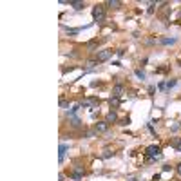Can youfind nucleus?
<instances>
[{"instance_id": "1", "label": "nucleus", "mask_w": 181, "mask_h": 181, "mask_svg": "<svg viewBox=\"0 0 181 181\" xmlns=\"http://www.w3.org/2000/svg\"><path fill=\"white\" fill-rule=\"evenodd\" d=\"M92 18H94V22H103L105 20V7L102 4H96L92 7Z\"/></svg>"}, {"instance_id": "2", "label": "nucleus", "mask_w": 181, "mask_h": 181, "mask_svg": "<svg viewBox=\"0 0 181 181\" xmlns=\"http://www.w3.org/2000/svg\"><path fill=\"white\" fill-rule=\"evenodd\" d=\"M145 156H147V159H148V161H150V159H158L159 156H161V150H159V147H156V145H150V147H147Z\"/></svg>"}, {"instance_id": "3", "label": "nucleus", "mask_w": 181, "mask_h": 181, "mask_svg": "<svg viewBox=\"0 0 181 181\" xmlns=\"http://www.w3.org/2000/svg\"><path fill=\"white\" fill-rule=\"evenodd\" d=\"M111 55H112V51H109V49H107V51H100L98 55H96L98 63H100V62H105V60H109V58H111Z\"/></svg>"}, {"instance_id": "4", "label": "nucleus", "mask_w": 181, "mask_h": 181, "mask_svg": "<svg viewBox=\"0 0 181 181\" xmlns=\"http://www.w3.org/2000/svg\"><path fill=\"white\" fill-rule=\"evenodd\" d=\"M107 129H109V123L107 121H100V123L94 125V131H96V132H105Z\"/></svg>"}, {"instance_id": "5", "label": "nucleus", "mask_w": 181, "mask_h": 181, "mask_svg": "<svg viewBox=\"0 0 181 181\" xmlns=\"http://www.w3.org/2000/svg\"><path fill=\"white\" fill-rule=\"evenodd\" d=\"M67 148H69V145H65V143H62V145H60V163H63V159H65V152H67Z\"/></svg>"}, {"instance_id": "6", "label": "nucleus", "mask_w": 181, "mask_h": 181, "mask_svg": "<svg viewBox=\"0 0 181 181\" xmlns=\"http://www.w3.org/2000/svg\"><path fill=\"white\" fill-rule=\"evenodd\" d=\"M69 123H71V127H80V125H82V120L76 118V116H69Z\"/></svg>"}, {"instance_id": "7", "label": "nucleus", "mask_w": 181, "mask_h": 181, "mask_svg": "<svg viewBox=\"0 0 181 181\" xmlns=\"http://www.w3.org/2000/svg\"><path fill=\"white\" fill-rule=\"evenodd\" d=\"M123 92V85L121 83H118V85H116V87L112 89V96H116V98H120V94Z\"/></svg>"}, {"instance_id": "8", "label": "nucleus", "mask_w": 181, "mask_h": 181, "mask_svg": "<svg viewBox=\"0 0 181 181\" xmlns=\"http://www.w3.org/2000/svg\"><path fill=\"white\" fill-rule=\"evenodd\" d=\"M170 145H172L176 150H179V152H181V138H174V140L170 141Z\"/></svg>"}, {"instance_id": "9", "label": "nucleus", "mask_w": 181, "mask_h": 181, "mask_svg": "<svg viewBox=\"0 0 181 181\" xmlns=\"http://www.w3.org/2000/svg\"><path fill=\"white\" fill-rule=\"evenodd\" d=\"M116 120H118V116H116V112H114V111H111V112L107 114V120H105V121H107V123H114Z\"/></svg>"}, {"instance_id": "10", "label": "nucleus", "mask_w": 181, "mask_h": 181, "mask_svg": "<svg viewBox=\"0 0 181 181\" xmlns=\"http://www.w3.org/2000/svg\"><path fill=\"white\" fill-rule=\"evenodd\" d=\"M69 6H72L74 9H76V11H82V9L85 7V4H83V2H72V0L69 2Z\"/></svg>"}, {"instance_id": "11", "label": "nucleus", "mask_w": 181, "mask_h": 181, "mask_svg": "<svg viewBox=\"0 0 181 181\" xmlns=\"http://www.w3.org/2000/svg\"><path fill=\"white\" fill-rule=\"evenodd\" d=\"M159 44H163V45H172V44H176V38H161V40H159Z\"/></svg>"}, {"instance_id": "12", "label": "nucleus", "mask_w": 181, "mask_h": 181, "mask_svg": "<svg viewBox=\"0 0 181 181\" xmlns=\"http://www.w3.org/2000/svg\"><path fill=\"white\" fill-rule=\"evenodd\" d=\"M107 6H109L111 9H118V7L121 6V2H118V0H109V2H107Z\"/></svg>"}, {"instance_id": "13", "label": "nucleus", "mask_w": 181, "mask_h": 181, "mask_svg": "<svg viewBox=\"0 0 181 181\" xmlns=\"http://www.w3.org/2000/svg\"><path fill=\"white\" fill-rule=\"evenodd\" d=\"M109 103H111V107H118L120 105V100L116 98V96H111V100H109Z\"/></svg>"}, {"instance_id": "14", "label": "nucleus", "mask_w": 181, "mask_h": 181, "mask_svg": "<svg viewBox=\"0 0 181 181\" xmlns=\"http://www.w3.org/2000/svg\"><path fill=\"white\" fill-rule=\"evenodd\" d=\"M71 177H72L74 181H80V179L83 177V174H78V172H72V174H71Z\"/></svg>"}, {"instance_id": "15", "label": "nucleus", "mask_w": 181, "mask_h": 181, "mask_svg": "<svg viewBox=\"0 0 181 181\" xmlns=\"http://www.w3.org/2000/svg\"><path fill=\"white\" fill-rule=\"evenodd\" d=\"M136 76L140 78V80H145V72H143L141 69H138V71H136Z\"/></svg>"}, {"instance_id": "16", "label": "nucleus", "mask_w": 181, "mask_h": 181, "mask_svg": "<svg viewBox=\"0 0 181 181\" xmlns=\"http://www.w3.org/2000/svg\"><path fill=\"white\" fill-rule=\"evenodd\" d=\"M96 44H98V40H91L89 44H87V49H94V47H96Z\"/></svg>"}, {"instance_id": "17", "label": "nucleus", "mask_w": 181, "mask_h": 181, "mask_svg": "<svg viewBox=\"0 0 181 181\" xmlns=\"http://www.w3.org/2000/svg\"><path fill=\"white\" fill-rule=\"evenodd\" d=\"M176 83H177L176 80H168V82H167V87H168V89H172V87H176Z\"/></svg>"}, {"instance_id": "18", "label": "nucleus", "mask_w": 181, "mask_h": 181, "mask_svg": "<svg viewBox=\"0 0 181 181\" xmlns=\"http://www.w3.org/2000/svg\"><path fill=\"white\" fill-rule=\"evenodd\" d=\"M116 55H118V58H123L125 56V49H118V51H116Z\"/></svg>"}, {"instance_id": "19", "label": "nucleus", "mask_w": 181, "mask_h": 181, "mask_svg": "<svg viewBox=\"0 0 181 181\" xmlns=\"http://www.w3.org/2000/svg\"><path fill=\"white\" fill-rule=\"evenodd\" d=\"M60 105H62V107H69V103H67V102H65V100H63V98H62V100H60Z\"/></svg>"}, {"instance_id": "20", "label": "nucleus", "mask_w": 181, "mask_h": 181, "mask_svg": "<svg viewBox=\"0 0 181 181\" xmlns=\"http://www.w3.org/2000/svg\"><path fill=\"white\" fill-rule=\"evenodd\" d=\"M165 87H167V85H165V83H163V82H161V83H159V85H158V89H159V91H163V89H165Z\"/></svg>"}, {"instance_id": "21", "label": "nucleus", "mask_w": 181, "mask_h": 181, "mask_svg": "<svg viewBox=\"0 0 181 181\" xmlns=\"http://www.w3.org/2000/svg\"><path fill=\"white\" fill-rule=\"evenodd\" d=\"M176 168H177V174H179V176H181V163H179V165H177V167H176Z\"/></svg>"}, {"instance_id": "22", "label": "nucleus", "mask_w": 181, "mask_h": 181, "mask_svg": "<svg viewBox=\"0 0 181 181\" xmlns=\"http://www.w3.org/2000/svg\"><path fill=\"white\" fill-rule=\"evenodd\" d=\"M179 65H181V60H179Z\"/></svg>"}]
</instances>
